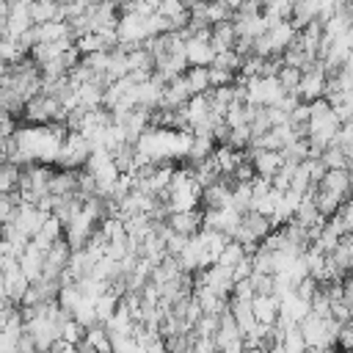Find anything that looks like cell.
I'll list each match as a JSON object with an SVG mask.
<instances>
[{
	"label": "cell",
	"instance_id": "6da1fadb",
	"mask_svg": "<svg viewBox=\"0 0 353 353\" xmlns=\"http://www.w3.org/2000/svg\"><path fill=\"white\" fill-rule=\"evenodd\" d=\"M88 154H91L88 141H85L80 132H66V138H63V143H61V149H58L55 165H61L63 171H77V168L85 165Z\"/></svg>",
	"mask_w": 353,
	"mask_h": 353
},
{
	"label": "cell",
	"instance_id": "7a4b0ae2",
	"mask_svg": "<svg viewBox=\"0 0 353 353\" xmlns=\"http://www.w3.org/2000/svg\"><path fill=\"white\" fill-rule=\"evenodd\" d=\"M323 88H325V72H323V63L314 61L306 72H301L295 97H298L301 102H312V99H320V97H323Z\"/></svg>",
	"mask_w": 353,
	"mask_h": 353
},
{
	"label": "cell",
	"instance_id": "3957f363",
	"mask_svg": "<svg viewBox=\"0 0 353 353\" xmlns=\"http://www.w3.org/2000/svg\"><path fill=\"white\" fill-rule=\"evenodd\" d=\"M47 218H50V215H47V212H41L39 207H33V204H19V207H17V215H14V221H11V223H14V226H17V229L30 240V237L41 229V223H44Z\"/></svg>",
	"mask_w": 353,
	"mask_h": 353
},
{
	"label": "cell",
	"instance_id": "277c9868",
	"mask_svg": "<svg viewBox=\"0 0 353 353\" xmlns=\"http://www.w3.org/2000/svg\"><path fill=\"white\" fill-rule=\"evenodd\" d=\"M248 160H251L256 176H273L284 163V157L279 152H268V149H248Z\"/></svg>",
	"mask_w": 353,
	"mask_h": 353
},
{
	"label": "cell",
	"instance_id": "5b68a950",
	"mask_svg": "<svg viewBox=\"0 0 353 353\" xmlns=\"http://www.w3.org/2000/svg\"><path fill=\"white\" fill-rule=\"evenodd\" d=\"M317 188L345 201V199H347V193H350V174H347V168H336V171H325V176H323V179L317 182Z\"/></svg>",
	"mask_w": 353,
	"mask_h": 353
},
{
	"label": "cell",
	"instance_id": "8992f818",
	"mask_svg": "<svg viewBox=\"0 0 353 353\" xmlns=\"http://www.w3.org/2000/svg\"><path fill=\"white\" fill-rule=\"evenodd\" d=\"M165 223L171 226V232H176V234H185V237H193V234L201 229V210L171 212V215L165 218Z\"/></svg>",
	"mask_w": 353,
	"mask_h": 353
},
{
	"label": "cell",
	"instance_id": "52a82bcc",
	"mask_svg": "<svg viewBox=\"0 0 353 353\" xmlns=\"http://www.w3.org/2000/svg\"><path fill=\"white\" fill-rule=\"evenodd\" d=\"M251 314L262 325H273L279 317V298L276 295H254L251 298Z\"/></svg>",
	"mask_w": 353,
	"mask_h": 353
},
{
	"label": "cell",
	"instance_id": "ba28073f",
	"mask_svg": "<svg viewBox=\"0 0 353 353\" xmlns=\"http://www.w3.org/2000/svg\"><path fill=\"white\" fill-rule=\"evenodd\" d=\"M30 22L33 25H44V22H63V14H61V3L55 0H33L30 8Z\"/></svg>",
	"mask_w": 353,
	"mask_h": 353
},
{
	"label": "cell",
	"instance_id": "9c48e42d",
	"mask_svg": "<svg viewBox=\"0 0 353 353\" xmlns=\"http://www.w3.org/2000/svg\"><path fill=\"white\" fill-rule=\"evenodd\" d=\"M0 273H3V284H6V298H8L11 303H19L22 292L30 287V281L22 276L19 265H11V268H6V270H0Z\"/></svg>",
	"mask_w": 353,
	"mask_h": 353
},
{
	"label": "cell",
	"instance_id": "30bf717a",
	"mask_svg": "<svg viewBox=\"0 0 353 353\" xmlns=\"http://www.w3.org/2000/svg\"><path fill=\"white\" fill-rule=\"evenodd\" d=\"M215 58L210 41H201V39H188L185 41V61L188 66H210Z\"/></svg>",
	"mask_w": 353,
	"mask_h": 353
},
{
	"label": "cell",
	"instance_id": "8fae6325",
	"mask_svg": "<svg viewBox=\"0 0 353 353\" xmlns=\"http://www.w3.org/2000/svg\"><path fill=\"white\" fill-rule=\"evenodd\" d=\"M61 237H63V223H61L58 218H52V215H50V218L41 223V229L30 237V243H33L39 251H47V248H50L55 240H61Z\"/></svg>",
	"mask_w": 353,
	"mask_h": 353
},
{
	"label": "cell",
	"instance_id": "7c38bea8",
	"mask_svg": "<svg viewBox=\"0 0 353 353\" xmlns=\"http://www.w3.org/2000/svg\"><path fill=\"white\" fill-rule=\"evenodd\" d=\"M77 190V185H74V171H55V174H50V182H47V193L50 196H69V193H74Z\"/></svg>",
	"mask_w": 353,
	"mask_h": 353
},
{
	"label": "cell",
	"instance_id": "4fadbf2b",
	"mask_svg": "<svg viewBox=\"0 0 353 353\" xmlns=\"http://www.w3.org/2000/svg\"><path fill=\"white\" fill-rule=\"evenodd\" d=\"M182 77H185V85H188L190 97H193V94H207V91H210L207 66H188V69L182 72Z\"/></svg>",
	"mask_w": 353,
	"mask_h": 353
},
{
	"label": "cell",
	"instance_id": "5bb4252c",
	"mask_svg": "<svg viewBox=\"0 0 353 353\" xmlns=\"http://www.w3.org/2000/svg\"><path fill=\"white\" fill-rule=\"evenodd\" d=\"M83 342H85L91 350H97V353H110V336H108V331H105V325H102V323H97V325L85 328Z\"/></svg>",
	"mask_w": 353,
	"mask_h": 353
},
{
	"label": "cell",
	"instance_id": "9a60e30c",
	"mask_svg": "<svg viewBox=\"0 0 353 353\" xmlns=\"http://www.w3.org/2000/svg\"><path fill=\"white\" fill-rule=\"evenodd\" d=\"M116 306H119V295L108 287L97 301H94V312H97V320L99 323H108V317L116 312Z\"/></svg>",
	"mask_w": 353,
	"mask_h": 353
},
{
	"label": "cell",
	"instance_id": "2e32d148",
	"mask_svg": "<svg viewBox=\"0 0 353 353\" xmlns=\"http://www.w3.org/2000/svg\"><path fill=\"white\" fill-rule=\"evenodd\" d=\"M72 320H74L77 325H83V328L97 325L99 320H97V312H94V301H91V298H80V303L72 309Z\"/></svg>",
	"mask_w": 353,
	"mask_h": 353
},
{
	"label": "cell",
	"instance_id": "e0dca14e",
	"mask_svg": "<svg viewBox=\"0 0 353 353\" xmlns=\"http://www.w3.org/2000/svg\"><path fill=\"white\" fill-rule=\"evenodd\" d=\"M320 160H323L325 171H336V168H347L350 165V157L342 149H336V146H325L323 154H320Z\"/></svg>",
	"mask_w": 353,
	"mask_h": 353
},
{
	"label": "cell",
	"instance_id": "ac0fdd59",
	"mask_svg": "<svg viewBox=\"0 0 353 353\" xmlns=\"http://www.w3.org/2000/svg\"><path fill=\"white\" fill-rule=\"evenodd\" d=\"M243 256H245V254H243V245H240V243H234V240H229V243L221 248V254H218L215 265H221V268H229V270H232Z\"/></svg>",
	"mask_w": 353,
	"mask_h": 353
},
{
	"label": "cell",
	"instance_id": "d6986e66",
	"mask_svg": "<svg viewBox=\"0 0 353 353\" xmlns=\"http://www.w3.org/2000/svg\"><path fill=\"white\" fill-rule=\"evenodd\" d=\"M83 334H85V328L83 325H77L72 317H66V320H61V339L66 342V345H80L83 342Z\"/></svg>",
	"mask_w": 353,
	"mask_h": 353
},
{
	"label": "cell",
	"instance_id": "ffe728a7",
	"mask_svg": "<svg viewBox=\"0 0 353 353\" xmlns=\"http://www.w3.org/2000/svg\"><path fill=\"white\" fill-rule=\"evenodd\" d=\"M17 179H19V168L11 163H0V193L17 190Z\"/></svg>",
	"mask_w": 353,
	"mask_h": 353
},
{
	"label": "cell",
	"instance_id": "44dd1931",
	"mask_svg": "<svg viewBox=\"0 0 353 353\" xmlns=\"http://www.w3.org/2000/svg\"><path fill=\"white\" fill-rule=\"evenodd\" d=\"M210 66H218V69H223V72H237L240 69V58L232 52V50H221V52H215V58H212V63Z\"/></svg>",
	"mask_w": 353,
	"mask_h": 353
},
{
	"label": "cell",
	"instance_id": "7402d4cb",
	"mask_svg": "<svg viewBox=\"0 0 353 353\" xmlns=\"http://www.w3.org/2000/svg\"><path fill=\"white\" fill-rule=\"evenodd\" d=\"M207 77H210V88H221V85L234 83V74L232 72H223L218 66H207Z\"/></svg>",
	"mask_w": 353,
	"mask_h": 353
},
{
	"label": "cell",
	"instance_id": "603a6c76",
	"mask_svg": "<svg viewBox=\"0 0 353 353\" xmlns=\"http://www.w3.org/2000/svg\"><path fill=\"white\" fill-rule=\"evenodd\" d=\"M80 6H85V8H94V6H102V3H108V0H77Z\"/></svg>",
	"mask_w": 353,
	"mask_h": 353
},
{
	"label": "cell",
	"instance_id": "cb8c5ba5",
	"mask_svg": "<svg viewBox=\"0 0 353 353\" xmlns=\"http://www.w3.org/2000/svg\"><path fill=\"white\" fill-rule=\"evenodd\" d=\"M77 353H97V350H91L85 342H80V345H77Z\"/></svg>",
	"mask_w": 353,
	"mask_h": 353
},
{
	"label": "cell",
	"instance_id": "d4e9b609",
	"mask_svg": "<svg viewBox=\"0 0 353 353\" xmlns=\"http://www.w3.org/2000/svg\"><path fill=\"white\" fill-rule=\"evenodd\" d=\"M336 353H350V350H336Z\"/></svg>",
	"mask_w": 353,
	"mask_h": 353
}]
</instances>
